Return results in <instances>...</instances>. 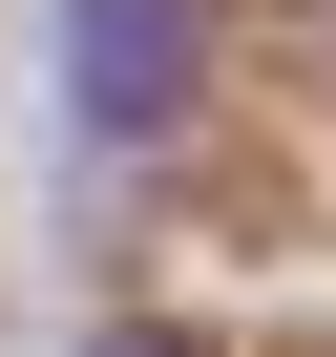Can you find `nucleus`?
Returning a JSON list of instances; mask_svg holds the SVG:
<instances>
[{
  "mask_svg": "<svg viewBox=\"0 0 336 357\" xmlns=\"http://www.w3.org/2000/svg\"><path fill=\"white\" fill-rule=\"evenodd\" d=\"M63 63H84V126H105V147H147L168 105H190L211 22H190V0H84V22H63Z\"/></svg>",
  "mask_w": 336,
  "mask_h": 357,
  "instance_id": "obj_1",
  "label": "nucleus"
},
{
  "mask_svg": "<svg viewBox=\"0 0 336 357\" xmlns=\"http://www.w3.org/2000/svg\"><path fill=\"white\" fill-rule=\"evenodd\" d=\"M105 357H190V336H105Z\"/></svg>",
  "mask_w": 336,
  "mask_h": 357,
  "instance_id": "obj_2",
  "label": "nucleus"
}]
</instances>
